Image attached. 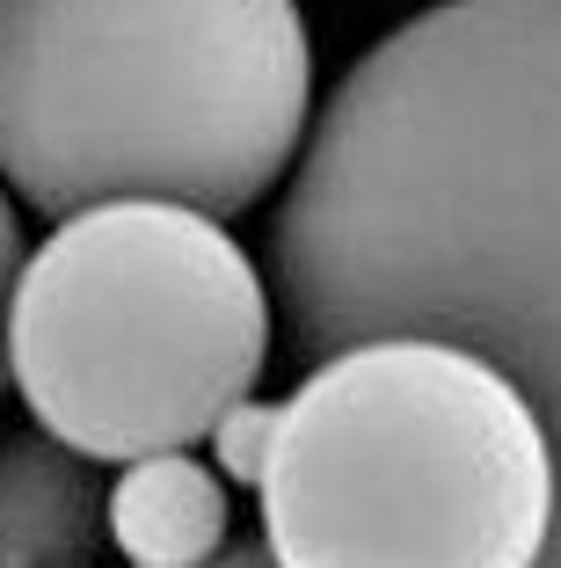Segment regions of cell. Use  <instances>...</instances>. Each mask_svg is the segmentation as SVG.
Listing matches in <instances>:
<instances>
[{
	"instance_id": "6da1fadb",
	"label": "cell",
	"mask_w": 561,
	"mask_h": 568,
	"mask_svg": "<svg viewBox=\"0 0 561 568\" xmlns=\"http://www.w3.org/2000/svg\"><path fill=\"white\" fill-rule=\"evenodd\" d=\"M270 300L299 365L380 335L474 351L561 474V0H438L364 51L278 197Z\"/></svg>"
},
{
	"instance_id": "3957f363",
	"label": "cell",
	"mask_w": 561,
	"mask_h": 568,
	"mask_svg": "<svg viewBox=\"0 0 561 568\" xmlns=\"http://www.w3.org/2000/svg\"><path fill=\"white\" fill-rule=\"evenodd\" d=\"M278 568H540L561 474L532 402L474 351L380 335L307 365L263 481Z\"/></svg>"
},
{
	"instance_id": "5b68a950",
	"label": "cell",
	"mask_w": 561,
	"mask_h": 568,
	"mask_svg": "<svg viewBox=\"0 0 561 568\" xmlns=\"http://www.w3.org/2000/svg\"><path fill=\"white\" fill-rule=\"evenodd\" d=\"M110 488L44 430L0 437V568H102Z\"/></svg>"
},
{
	"instance_id": "52a82bcc",
	"label": "cell",
	"mask_w": 561,
	"mask_h": 568,
	"mask_svg": "<svg viewBox=\"0 0 561 568\" xmlns=\"http://www.w3.org/2000/svg\"><path fill=\"white\" fill-rule=\"evenodd\" d=\"M22 263H30V241H22V204L8 197V183H0V394L16 386V372H8V314H16Z\"/></svg>"
},
{
	"instance_id": "ba28073f",
	"label": "cell",
	"mask_w": 561,
	"mask_h": 568,
	"mask_svg": "<svg viewBox=\"0 0 561 568\" xmlns=\"http://www.w3.org/2000/svg\"><path fill=\"white\" fill-rule=\"evenodd\" d=\"M212 568H278V561H270V547H263V539H233V547L219 554Z\"/></svg>"
},
{
	"instance_id": "7a4b0ae2",
	"label": "cell",
	"mask_w": 561,
	"mask_h": 568,
	"mask_svg": "<svg viewBox=\"0 0 561 568\" xmlns=\"http://www.w3.org/2000/svg\"><path fill=\"white\" fill-rule=\"evenodd\" d=\"M299 0H0V183L67 226L96 204L241 219L314 139Z\"/></svg>"
},
{
	"instance_id": "277c9868",
	"label": "cell",
	"mask_w": 561,
	"mask_h": 568,
	"mask_svg": "<svg viewBox=\"0 0 561 568\" xmlns=\"http://www.w3.org/2000/svg\"><path fill=\"white\" fill-rule=\"evenodd\" d=\"M8 372L37 430L96 467L168 459L270 372V284L248 248L182 204H96L30 248Z\"/></svg>"
},
{
	"instance_id": "8992f818",
	"label": "cell",
	"mask_w": 561,
	"mask_h": 568,
	"mask_svg": "<svg viewBox=\"0 0 561 568\" xmlns=\"http://www.w3.org/2000/svg\"><path fill=\"white\" fill-rule=\"evenodd\" d=\"M110 547L132 568H212L233 547L227 481L198 452L124 467L110 488Z\"/></svg>"
}]
</instances>
